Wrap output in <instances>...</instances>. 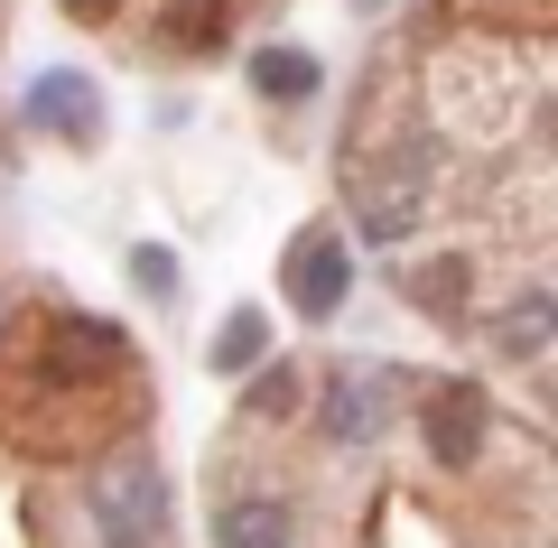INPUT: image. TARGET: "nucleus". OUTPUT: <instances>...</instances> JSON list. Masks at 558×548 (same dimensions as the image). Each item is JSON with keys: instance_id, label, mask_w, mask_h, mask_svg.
<instances>
[{"instance_id": "1a4fd4ad", "label": "nucleus", "mask_w": 558, "mask_h": 548, "mask_svg": "<svg viewBox=\"0 0 558 548\" xmlns=\"http://www.w3.org/2000/svg\"><path fill=\"white\" fill-rule=\"evenodd\" d=\"M131 279H140L149 307H168V297H178V252H168V242H140V252H131Z\"/></svg>"}, {"instance_id": "39448f33", "label": "nucleus", "mask_w": 558, "mask_h": 548, "mask_svg": "<svg viewBox=\"0 0 558 548\" xmlns=\"http://www.w3.org/2000/svg\"><path fill=\"white\" fill-rule=\"evenodd\" d=\"M215 548H289V502H270V492L223 502L215 511Z\"/></svg>"}, {"instance_id": "20e7f679", "label": "nucleus", "mask_w": 558, "mask_h": 548, "mask_svg": "<svg viewBox=\"0 0 558 548\" xmlns=\"http://www.w3.org/2000/svg\"><path fill=\"white\" fill-rule=\"evenodd\" d=\"M391 400H400V381L373 373V363H354V373H336V391H326V428H336L344 447H363V437L391 428Z\"/></svg>"}, {"instance_id": "f03ea898", "label": "nucleus", "mask_w": 558, "mask_h": 548, "mask_svg": "<svg viewBox=\"0 0 558 548\" xmlns=\"http://www.w3.org/2000/svg\"><path fill=\"white\" fill-rule=\"evenodd\" d=\"M344 289H354V252H344L336 233H299V252H289V307H299L307 326H336Z\"/></svg>"}, {"instance_id": "f257e3e1", "label": "nucleus", "mask_w": 558, "mask_h": 548, "mask_svg": "<svg viewBox=\"0 0 558 548\" xmlns=\"http://www.w3.org/2000/svg\"><path fill=\"white\" fill-rule=\"evenodd\" d=\"M94 529H102L112 548H159V539H168V474L149 465V455L102 465V484H94Z\"/></svg>"}, {"instance_id": "423d86ee", "label": "nucleus", "mask_w": 558, "mask_h": 548, "mask_svg": "<svg viewBox=\"0 0 558 548\" xmlns=\"http://www.w3.org/2000/svg\"><path fill=\"white\" fill-rule=\"evenodd\" d=\"M252 94H270V102H317V94H326V65L307 57V47H260V57H252Z\"/></svg>"}, {"instance_id": "9d476101", "label": "nucleus", "mask_w": 558, "mask_h": 548, "mask_svg": "<svg viewBox=\"0 0 558 548\" xmlns=\"http://www.w3.org/2000/svg\"><path fill=\"white\" fill-rule=\"evenodd\" d=\"M549 316H558V307H549V297H521V307H512V316H502V353H521V363H531V353H539V344H549Z\"/></svg>"}, {"instance_id": "6e6552de", "label": "nucleus", "mask_w": 558, "mask_h": 548, "mask_svg": "<svg viewBox=\"0 0 558 548\" xmlns=\"http://www.w3.org/2000/svg\"><path fill=\"white\" fill-rule=\"evenodd\" d=\"M260 353H270V316H260V307H233V316L215 326V373H252Z\"/></svg>"}, {"instance_id": "7ed1b4c3", "label": "nucleus", "mask_w": 558, "mask_h": 548, "mask_svg": "<svg viewBox=\"0 0 558 548\" xmlns=\"http://www.w3.org/2000/svg\"><path fill=\"white\" fill-rule=\"evenodd\" d=\"M102 94H94V75H75V65H47L38 84H28V121L38 131H57V139H75V149H94V131H102Z\"/></svg>"}, {"instance_id": "0eeeda50", "label": "nucleus", "mask_w": 558, "mask_h": 548, "mask_svg": "<svg viewBox=\"0 0 558 548\" xmlns=\"http://www.w3.org/2000/svg\"><path fill=\"white\" fill-rule=\"evenodd\" d=\"M428 447H438V465H475V455H484L475 391H438V410H428Z\"/></svg>"}]
</instances>
